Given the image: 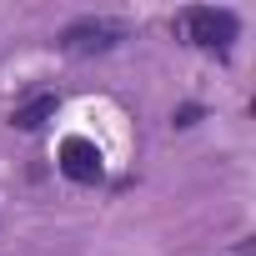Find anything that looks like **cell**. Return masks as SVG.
<instances>
[{"instance_id":"1","label":"cell","mask_w":256,"mask_h":256,"mask_svg":"<svg viewBox=\"0 0 256 256\" xmlns=\"http://www.w3.org/2000/svg\"><path fill=\"white\" fill-rule=\"evenodd\" d=\"M171 30H176L186 46H196V50L231 56V46H236V36H241V20H236L231 10H216V6H191V10H181V16L171 20Z\"/></svg>"},{"instance_id":"2","label":"cell","mask_w":256,"mask_h":256,"mask_svg":"<svg viewBox=\"0 0 256 256\" xmlns=\"http://www.w3.org/2000/svg\"><path fill=\"white\" fill-rule=\"evenodd\" d=\"M126 40V26L120 20H106V16H80L60 30V50L66 56H106Z\"/></svg>"},{"instance_id":"3","label":"cell","mask_w":256,"mask_h":256,"mask_svg":"<svg viewBox=\"0 0 256 256\" xmlns=\"http://www.w3.org/2000/svg\"><path fill=\"white\" fill-rule=\"evenodd\" d=\"M60 171H66V181H76V186H96V181L106 176L100 146L86 141V136H66V141H60Z\"/></svg>"},{"instance_id":"4","label":"cell","mask_w":256,"mask_h":256,"mask_svg":"<svg viewBox=\"0 0 256 256\" xmlns=\"http://www.w3.org/2000/svg\"><path fill=\"white\" fill-rule=\"evenodd\" d=\"M56 110H60V96H56V90H40V96H30L26 106L10 110V126H16V131H40Z\"/></svg>"}]
</instances>
